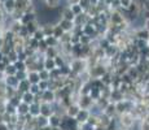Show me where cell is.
<instances>
[{
  "mask_svg": "<svg viewBox=\"0 0 149 130\" xmlns=\"http://www.w3.org/2000/svg\"><path fill=\"white\" fill-rule=\"evenodd\" d=\"M61 27H62V30H68V29H70L71 27V21L64 20V21L61 22Z\"/></svg>",
  "mask_w": 149,
  "mask_h": 130,
  "instance_id": "obj_4",
  "label": "cell"
},
{
  "mask_svg": "<svg viewBox=\"0 0 149 130\" xmlns=\"http://www.w3.org/2000/svg\"><path fill=\"white\" fill-rule=\"evenodd\" d=\"M131 4H132V0H121V7H125L126 9H128Z\"/></svg>",
  "mask_w": 149,
  "mask_h": 130,
  "instance_id": "obj_5",
  "label": "cell"
},
{
  "mask_svg": "<svg viewBox=\"0 0 149 130\" xmlns=\"http://www.w3.org/2000/svg\"><path fill=\"white\" fill-rule=\"evenodd\" d=\"M144 9L147 11V12H149V0H145L144 1Z\"/></svg>",
  "mask_w": 149,
  "mask_h": 130,
  "instance_id": "obj_8",
  "label": "cell"
},
{
  "mask_svg": "<svg viewBox=\"0 0 149 130\" xmlns=\"http://www.w3.org/2000/svg\"><path fill=\"white\" fill-rule=\"evenodd\" d=\"M147 29H148V31H149V20L147 21Z\"/></svg>",
  "mask_w": 149,
  "mask_h": 130,
  "instance_id": "obj_9",
  "label": "cell"
},
{
  "mask_svg": "<svg viewBox=\"0 0 149 130\" xmlns=\"http://www.w3.org/2000/svg\"><path fill=\"white\" fill-rule=\"evenodd\" d=\"M57 3H58V0H48V4H49L51 7H56Z\"/></svg>",
  "mask_w": 149,
  "mask_h": 130,
  "instance_id": "obj_7",
  "label": "cell"
},
{
  "mask_svg": "<svg viewBox=\"0 0 149 130\" xmlns=\"http://www.w3.org/2000/svg\"><path fill=\"white\" fill-rule=\"evenodd\" d=\"M4 5L8 11H12L16 8V0H5L4 1Z\"/></svg>",
  "mask_w": 149,
  "mask_h": 130,
  "instance_id": "obj_1",
  "label": "cell"
},
{
  "mask_svg": "<svg viewBox=\"0 0 149 130\" xmlns=\"http://www.w3.org/2000/svg\"><path fill=\"white\" fill-rule=\"evenodd\" d=\"M74 16H75V14L71 12V9H68L64 12V17H65V20H68V21H71V20L74 18Z\"/></svg>",
  "mask_w": 149,
  "mask_h": 130,
  "instance_id": "obj_3",
  "label": "cell"
},
{
  "mask_svg": "<svg viewBox=\"0 0 149 130\" xmlns=\"http://www.w3.org/2000/svg\"><path fill=\"white\" fill-rule=\"evenodd\" d=\"M70 9H71V12H73L74 14H81L82 13V7L79 4H74V5H71L70 7Z\"/></svg>",
  "mask_w": 149,
  "mask_h": 130,
  "instance_id": "obj_2",
  "label": "cell"
},
{
  "mask_svg": "<svg viewBox=\"0 0 149 130\" xmlns=\"http://www.w3.org/2000/svg\"><path fill=\"white\" fill-rule=\"evenodd\" d=\"M34 18V14H25V17H24V18H22V21H24V22H27V24H29V21H31V20H33Z\"/></svg>",
  "mask_w": 149,
  "mask_h": 130,
  "instance_id": "obj_6",
  "label": "cell"
}]
</instances>
